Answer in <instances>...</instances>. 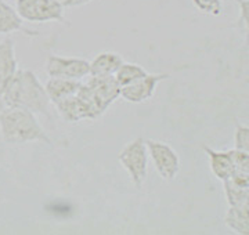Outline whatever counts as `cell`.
<instances>
[{
	"label": "cell",
	"instance_id": "cell-1",
	"mask_svg": "<svg viewBox=\"0 0 249 235\" xmlns=\"http://www.w3.org/2000/svg\"><path fill=\"white\" fill-rule=\"evenodd\" d=\"M1 91L7 107L25 108L34 114H47L52 104L45 86L32 71L18 69Z\"/></svg>",
	"mask_w": 249,
	"mask_h": 235
},
{
	"label": "cell",
	"instance_id": "cell-2",
	"mask_svg": "<svg viewBox=\"0 0 249 235\" xmlns=\"http://www.w3.org/2000/svg\"><path fill=\"white\" fill-rule=\"evenodd\" d=\"M0 133L9 144H25L31 141H45L50 138L37 122L35 114L25 108L7 107L0 115Z\"/></svg>",
	"mask_w": 249,
	"mask_h": 235
},
{
	"label": "cell",
	"instance_id": "cell-3",
	"mask_svg": "<svg viewBox=\"0 0 249 235\" xmlns=\"http://www.w3.org/2000/svg\"><path fill=\"white\" fill-rule=\"evenodd\" d=\"M118 159L134 185L140 188L148 173V150L145 141L142 138H136L132 143L124 145V150L118 155Z\"/></svg>",
	"mask_w": 249,
	"mask_h": 235
},
{
	"label": "cell",
	"instance_id": "cell-4",
	"mask_svg": "<svg viewBox=\"0 0 249 235\" xmlns=\"http://www.w3.org/2000/svg\"><path fill=\"white\" fill-rule=\"evenodd\" d=\"M60 0H17V13L28 22H65Z\"/></svg>",
	"mask_w": 249,
	"mask_h": 235
},
{
	"label": "cell",
	"instance_id": "cell-5",
	"mask_svg": "<svg viewBox=\"0 0 249 235\" xmlns=\"http://www.w3.org/2000/svg\"><path fill=\"white\" fill-rule=\"evenodd\" d=\"M148 155L151 156L152 163L160 173L163 180H173L180 170V159L178 152L162 141L155 140H147L145 141Z\"/></svg>",
	"mask_w": 249,
	"mask_h": 235
},
{
	"label": "cell",
	"instance_id": "cell-6",
	"mask_svg": "<svg viewBox=\"0 0 249 235\" xmlns=\"http://www.w3.org/2000/svg\"><path fill=\"white\" fill-rule=\"evenodd\" d=\"M46 71L50 78L82 81L90 75V61L83 58H64L58 55H50L47 58Z\"/></svg>",
	"mask_w": 249,
	"mask_h": 235
},
{
	"label": "cell",
	"instance_id": "cell-7",
	"mask_svg": "<svg viewBox=\"0 0 249 235\" xmlns=\"http://www.w3.org/2000/svg\"><path fill=\"white\" fill-rule=\"evenodd\" d=\"M60 115L64 118V120L73 123V122H80L83 119H96L100 117L97 109L89 101V99L79 90L75 94L68 96L57 104H54Z\"/></svg>",
	"mask_w": 249,
	"mask_h": 235
},
{
	"label": "cell",
	"instance_id": "cell-8",
	"mask_svg": "<svg viewBox=\"0 0 249 235\" xmlns=\"http://www.w3.org/2000/svg\"><path fill=\"white\" fill-rule=\"evenodd\" d=\"M96 107L103 115L108 107L121 96V86L114 75L109 76H89L85 82Z\"/></svg>",
	"mask_w": 249,
	"mask_h": 235
},
{
	"label": "cell",
	"instance_id": "cell-9",
	"mask_svg": "<svg viewBox=\"0 0 249 235\" xmlns=\"http://www.w3.org/2000/svg\"><path fill=\"white\" fill-rule=\"evenodd\" d=\"M168 78H169L168 73H158V75L148 73L147 76H144L139 81L133 82L127 86H122L121 87V97L126 101H129V102H133V104L144 102L154 96L158 83L168 79Z\"/></svg>",
	"mask_w": 249,
	"mask_h": 235
},
{
	"label": "cell",
	"instance_id": "cell-10",
	"mask_svg": "<svg viewBox=\"0 0 249 235\" xmlns=\"http://www.w3.org/2000/svg\"><path fill=\"white\" fill-rule=\"evenodd\" d=\"M18 63L14 42L6 39L0 43V89L17 73Z\"/></svg>",
	"mask_w": 249,
	"mask_h": 235
},
{
	"label": "cell",
	"instance_id": "cell-11",
	"mask_svg": "<svg viewBox=\"0 0 249 235\" xmlns=\"http://www.w3.org/2000/svg\"><path fill=\"white\" fill-rule=\"evenodd\" d=\"M204 151L209 158L211 170L219 180H227L234 172V163L230 151H214L209 147H204Z\"/></svg>",
	"mask_w": 249,
	"mask_h": 235
},
{
	"label": "cell",
	"instance_id": "cell-12",
	"mask_svg": "<svg viewBox=\"0 0 249 235\" xmlns=\"http://www.w3.org/2000/svg\"><path fill=\"white\" fill-rule=\"evenodd\" d=\"M224 224L235 234L249 235V201L235 206H229L224 216Z\"/></svg>",
	"mask_w": 249,
	"mask_h": 235
},
{
	"label": "cell",
	"instance_id": "cell-13",
	"mask_svg": "<svg viewBox=\"0 0 249 235\" xmlns=\"http://www.w3.org/2000/svg\"><path fill=\"white\" fill-rule=\"evenodd\" d=\"M82 86L80 81L72 79H61V78H50L46 83L45 89L52 104H57L62 99L75 94Z\"/></svg>",
	"mask_w": 249,
	"mask_h": 235
},
{
	"label": "cell",
	"instance_id": "cell-14",
	"mask_svg": "<svg viewBox=\"0 0 249 235\" xmlns=\"http://www.w3.org/2000/svg\"><path fill=\"white\" fill-rule=\"evenodd\" d=\"M124 64L122 57L116 53L104 51L90 61V75L89 76H109L115 75L119 67Z\"/></svg>",
	"mask_w": 249,
	"mask_h": 235
},
{
	"label": "cell",
	"instance_id": "cell-15",
	"mask_svg": "<svg viewBox=\"0 0 249 235\" xmlns=\"http://www.w3.org/2000/svg\"><path fill=\"white\" fill-rule=\"evenodd\" d=\"M16 31H25L32 34L22 27V18L18 16L17 10H14L4 0H0V34H13Z\"/></svg>",
	"mask_w": 249,
	"mask_h": 235
},
{
	"label": "cell",
	"instance_id": "cell-16",
	"mask_svg": "<svg viewBox=\"0 0 249 235\" xmlns=\"http://www.w3.org/2000/svg\"><path fill=\"white\" fill-rule=\"evenodd\" d=\"M147 75H148V72L144 68H142L140 65L124 63L119 67V69L116 71L114 76H115L116 82L119 83V86L122 87V86H127L133 82L142 79Z\"/></svg>",
	"mask_w": 249,
	"mask_h": 235
},
{
	"label": "cell",
	"instance_id": "cell-17",
	"mask_svg": "<svg viewBox=\"0 0 249 235\" xmlns=\"http://www.w3.org/2000/svg\"><path fill=\"white\" fill-rule=\"evenodd\" d=\"M223 187L229 206H235L245 201H249V188L247 187H241L238 184L232 183L230 179L223 181Z\"/></svg>",
	"mask_w": 249,
	"mask_h": 235
},
{
	"label": "cell",
	"instance_id": "cell-18",
	"mask_svg": "<svg viewBox=\"0 0 249 235\" xmlns=\"http://www.w3.org/2000/svg\"><path fill=\"white\" fill-rule=\"evenodd\" d=\"M196 10L209 16H220L223 10L222 0H191Z\"/></svg>",
	"mask_w": 249,
	"mask_h": 235
},
{
	"label": "cell",
	"instance_id": "cell-19",
	"mask_svg": "<svg viewBox=\"0 0 249 235\" xmlns=\"http://www.w3.org/2000/svg\"><path fill=\"white\" fill-rule=\"evenodd\" d=\"M232 163H234V170H242V172H249V154L241 150H230Z\"/></svg>",
	"mask_w": 249,
	"mask_h": 235
},
{
	"label": "cell",
	"instance_id": "cell-20",
	"mask_svg": "<svg viewBox=\"0 0 249 235\" xmlns=\"http://www.w3.org/2000/svg\"><path fill=\"white\" fill-rule=\"evenodd\" d=\"M234 141H235V148L237 150L245 151V152L249 154V126L238 125L237 130H235Z\"/></svg>",
	"mask_w": 249,
	"mask_h": 235
},
{
	"label": "cell",
	"instance_id": "cell-21",
	"mask_svg": "<svg viewBox=\"0 0 249 235\" xmlns=\"http://www.w3.org/2000/svg\"><path fill=\"white\" fill-rule=\"evenodd\" d=\"M230 180L241 187L249 188V172H242V170H234L230 176Z\"/></svg>",
	"mask_w": 249,
	"mask_h": 235
},
{
	"label": "cell",
	"instance_id": "cell-22",
	"mask_svg": "<svg viewBox=\"0 0 249 235\" xmlns=\"http://www.w3.org/2000/svg\"><path fill=\"white\" fill-rule=\"evenodd\" d=\"M240 6L241 19L244 22V25L247 28L249 34V0H235Z\"/></svg>",
	"mask_w": 249,
	"mask_h": 235
},
{
	"label": "cell",
	"instance_id": "cell-23",
	"mask_svg": "<svg viewBox=\"0 0 249 235\" xmlns=\"http://www.w3.org/2000/svg\"><path fill=\"white\" fill-rule=\"evenodd\" d=\"M93 0H64L62 4L64 7H79V6H83V4H88Z\"/></svg>",
	"mask_w": 249,
	"mask_h": 235
},
{
	"label": "cell",
	"instance_id": "cell-24",
	"mask_svg": "<svg viewBox=\"0 0 249 235\" xmlns=\"http://www.w3.org/2000/svg\"><path fill=\"white\" fill-rule=\"evenodd\" d=\"M6 108H7V104H6L4 97H3V91H1V89H0V115H1V112H3Z\"/></svg>",
	"mask_w": 249,
	"mask_h": 235
}]
</instances>
